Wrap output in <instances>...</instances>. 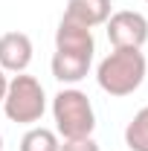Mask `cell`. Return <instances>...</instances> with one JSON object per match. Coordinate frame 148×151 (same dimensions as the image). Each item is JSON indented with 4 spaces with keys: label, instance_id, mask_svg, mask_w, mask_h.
<instances>
[{
    "label": "cell",
    "instance_id": "1",
    "mask_svg": "<svg viewBox=\"0 0 148 151\" xmlns=\"http://www.w3.org/2000/svg\"><path fill=\"white\" fill-rule=\"evenodd\" d=\"M148 61L142 50H113L111 55H105L96 67V81L108 96H131L137 93L145 81Z\"/></svg>",
    "mask_w": 148,
    "mask_h": 151
},
{
    "label": "cell",
    "instance_id": "2",
    "mask_svg": "<svg viewBox=\"0 0 148 151\" xmlns=\"http://www.w3.org/2000/svg\"><path fill=\"white\" fill-rule=\"evenodd\" d=\"M52 119H55V134L61 139H81V137H93V131H96L93 102L78 87H64L55 93Z\"/></svg>",
    "mask_w": 148,
    "mask_h": 151
},
{
    "label": "cell",
    "instance_id": "3",
    "mask_svg": "<svg viewBox=\"0 0 148 151\" xmlns=\"http://www.w3.org/2000/svg\"><path fill=\"white\" fill-rule=\"evenodd\" d=\"M47 111V93L44 84L38 81L35 76L18 73L9 78L6 87V99H3V113L6 119L18 122V125H35L38 119Z\"/></svg>",
    "mask_w": 148,
    "mask_h": 151
},
{
    "label": "cell",
    "instance_id": "4",
    "mask_svg": "<svg viewBox=\"0 0 148 151\" xmlns=\"http://www.w3.org/2000/svg\"><path fill=\"white\" fill-rule=\"evenodd\" d=\"M105 26H108V41L113 44V50H142V44L148 41V18L142 12H134V9L111 12Z\"/></svg>",
    "mask_w": 148,
    "mask_h": 151
},
{
    "label": "cell",
    "instance_id": "5",
    "mask_svg": "<svg viewBox=\"0 0 148 151\" xmlns=\"http://www.w3.org/2000/svg\"><path fill=\"white\" fill-rule=\"evenodd\" d=\"M32 38L26 32H3L0 35V70L18 76L26 73V67L32 64Z\"/></svg>",
    "mask_w": 148,
    "mask_h": 151
},
{
    "label": "cell",
    "instance_id": "6",
    "mask_svg": "<svg viewBox=\"0 0 148 151\" xmlns=\"http://www.w3.org/2000/svg\"><path fill=\"white\" fill-rule=\"evenodd\" d=\"M55 50L61 52H87L93 55L96 52V41H93V29H87L84 23L70 18H61L55 29Z\"/></svg>",
    "mask_w": 148,
    "mask_h": 151
},
{
    "label": "cell",
    "instance_id": "7",
    "mask_svg": "<svg viewBox=\"0 0 148 151\" xmlns=\"http://www.w3.org/2000/svg\"><path fill=\"white\" fill-rule=\"evenodd\" d=\"M90 64H93V55H87V52H61V50H55L52 61H50L52 76L61 84H78L90 73Z\"/></svg>",
    "mask_w": 148,
    "mask_h": 151
},
{
    "label": "cell",
    "instance_id": "8",
    "mask_svg": "<svg viewBox=\"0 0 148 151\" xmlns=\"http://www.w3.org/2000/svg\"><path fill=\"white\" fill-rule=\"evenodd\" d=\"M64 18L78 20V23H84L87 29L102 26L105 20L111 18V0H67Z\"/></svg>",
    "mask_w": 148,
    "mask_h": 151
},
{
    "label": "cell",
    "instance_id": "9",
    "mask_svg": "<svg viewBox=\"0 0 148 151\" xmlns=\"http://www.w3.org/2000/svg\"><path fill=\"white\" fill-rule=\"evenodd\" d=\"M125 145L128 151H148V105L139 108L125 125Z\"/></svg>",
    "mask_w": 148,
    "mask_h": 151
},
{
    "label": "cell",
    "instance_id": "10",
    "mask_svg": "<svg viewBox=\"0 0 148 151\" xmlns=\"http://www.w3.org/2000/svg\"><path fill=\"white\" fill-rule=\"evenodd\" d=\"M61 139L50 128H29L20 139V151H58Z\"/></svg>",
    "mask_w": 148,
    "mask_h": 151
},
{
    "label": "cell",
    "instance_id": "11",
    "mask_svg": "<svg viewBox=\"0 0 148 151\" xmlns=\"http://www.w3.org/2000/svg\"><path fill=\"white\" fill-rule=\"evenodd\" d=\"M58 151H102V148L93 137H81V139H64L58 145Z\"/></svg>",
    "mask_w": 148,
    "mask_h": 151
},
{
    "label": "cell",
    "instance_id": "12",
    "mask_svg": "<svg viewBox=\"0 0 148 151\" xmlns=\"http://www.w3.org/2000/svg\"><path fill=\"white\" fill-rule=\"evenodd\" d=\"M6 87H9V73L0 70V105H3V99H6Z\"/></svg>",
    "mask_w": 148,
    "mask_h": 151
},
{
    "label": "cell",
    "instance_id": "13",
    "mask_svg": "<svg viewBox=\"0 0 148 151\" xmlns=\"http://www.w3.org/2000/svg\"><path fill=\"white\" fill-rule=\"evenodd\" d=\"M0 151H3V137H0Z\"/></svg>",
    "mask_w": 148,
    "mask_h": 151
},
{
    "label": "cell",
    "instance_id": "14",
    "mask_svg": "<svg viewBox=\"0 0 148 151\" xmlns=\"http://www.w3.org/2000/svg\"><path fill=\"white\" fill-rule=\"evenodd\" d=\"M145 3H148V0H145Z\"/></svg>",
    "mask_w": 148,
    "mask_h": 151
}]
</instances>
